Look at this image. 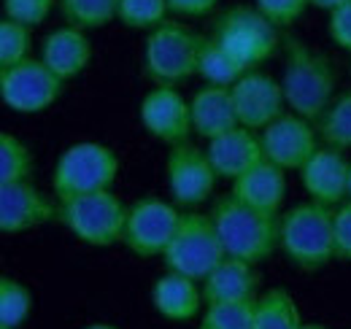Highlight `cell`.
<instances>
[{
	"label": "cell",
	"instance_id": "obj_1",
	"mask_svg": "<svg viewBox=\"0 0 351 329\" xmlns=\"http://www.w3.org/2000/svg\"><path fill=\"white\" fill-rule=\"evenodd\" d=\"M281 49H284L281 86L287 95V106L289 111L316 122L338 95L335 65L324 51L313 49L298 36H284Z\"/></svg>",
	"mask_w": 351,
	"mask_h": 329
},
{
	"label": "cell",
	"instance_id": "obj_2",
	"mask_svg": "<svg viewBox=\"0 0 351 329\" xmlns=\"http://www.w3.org/2000/svg\"><path fill=\"white\" fill-rule=\"evenodd\" d=\"M208 213L217 224L227 256L263 265L278 251L281 213H267L260 208L246 206L232 195L217 197Z\"/></svg>",
	"mask_w": 351,
	"mask_h": 329
},
{
	"label": "cell",
	"instance_id": "obj_3",
	"mask_svg": "<svg viewBox=\"0 0 351 329\" xmlns=\"http://www.w3.org/2000/svg\"><path fill=\"white\" fill-rule=\"evenodd\" d=\"M332 210L313 200L281 213L278 251L300 273H319L335 262V230Z\"/></svg>",
	"mask_w": 351,
	"mask_h": 329
},
{
	"label": "cell",
	"instance_id": "obj_4",
	"mask_svg": "<svg viewBox=\"0 0 351 329\" xmlns=\"http://www.w3.org/2000/svg\"><path fill=\"white\" fill-rule=\"evenodd\" d=\"M57 221L84 246H122L128 206L111 189H100L79 197L57 200Z\"/></svg>",
	"mask_w": 351,
	"mask_h": 329
},
{
	"label": "cell",
	"instance_id": "obj_5",
	"mask_svg": "<svg viewBox=\"0 0 351 329\" xmlns=\"http://www.w3.org/2000/svg\"><path fill=\"white\" fill-rule=\"evenodd\" d=\"M203 38L206 36L168 19L165 25H160L146 36L141 57L143 76L154 86H178L186 79L197 76Z\"/></svg>",
	"mask_w": 351,
	"mask_h": 329
},
{
	"label": "cell",
	"instance_id": "obj_6",
	"mask_svg": "<svg viewBox=\"0 0 351 329\" xmlns=\"http://www.w3.org/2000/svg\"><path fill=\"white\" fill-rule=\"evenodd\" d=\"M214 41H219L230 54H235L246 68L265 65L281 46V30L265 16L252 3H235L217 14L211 33Z\"/></svg>",
	"mask_w": 351,
	"mask_h": 329
},
{
	"label": "cell",
	"instance_id": "obj_7",
	"mask_svg": "<svg viewBox=\"0 0 351 329\" xmlns=\"http://www.w3.org/2000/svg\"><path fill=\"white\" fill-rule=\"evenodd\" d=\"M119 175V157L111 146L97 141L71 143L54 162L51 170V192L57 200L79 197L89 192L111 189Z\"/></svg>",
	"mask_w": 351,
	"mask_h": 329
},
{
	"label": "cell",
	"instance_id": "obj_8",
	"mask_svg": "<svg viewBox=\"0 0 351 329\" xmlns=\"http://www.w3.org/2000/svg\"><path fill=\"white\" fill-rule=\"evenodd\" d=\"M224 256H227V251H224V243L217 232L211 213L184 210L173 241L162 254V262L168 270L189 276L195 281H203Z\"/></svg>",
	"mask_w": 351,
	"mask_h": 329
},
{
	"label": "cell",
	"instance_id": "obj_9",
	"mask_svg": "<svg viewBox=\"0 0 351 329\" xmlns=\"http://www.w3.org/2000/svg\"><path fill=\"white\" fill-rule=\"evenodd\" d=\"M181 213L184 210L176 203H165L162 197H154V195L138 197L128 206L122 246L141 259L162 256L178 230Z\"/></svg>",
	"mask_w": 351,
	"mask_h": 329
},
{
	"label": "cell",
	"instance_id": "obj_10",
	"mask_svg": "<svg viewBox=\"0 0 351 329\" xmlns=\"http://www.w3.org/2000/svg\"><path fill=\"white\" fill-rule=\"evenodd\" d=\"M65 82L54 76L41 57H27L0 71V100L14 114H44L60 97Z\"/></svg>",
	"mask_w": 351,
	"mask_h": 329
},
{
	"label": "cell",
	"instance_id": "obj_11",
	"mask_svg": "<svg viewBox=\"0 0 351 329\" xmlns=\"http://www.w3.org/2000/svg\"><path fill=\"white\" fill-rule=\"evenodd\" d=\"M219 175L208 160L206 149L184 141L168 149L165 157V184L171 200L181 210H197L203 203L211 200Z\"/></svg>",
	"mask_w": 351,
	"mask_h": 329
},
{
	"label": "cell",
	"instance_id": "obj_12",
	"mask_svg": "<svg viewBox=\"0 0 351 329\" xmlns=\"http://www.w3.org/2000/svg\"><path fill=\"white\" fill-rule=\"evenodd\" d=\"M230 95H232V106L238 114V124L254 132H263L267 124H273L278 117L289 111L281 82L260 68L246 71L230 86Z\"/></svg>",
	"mask_w": 351,
	"mask_h": 329
},
{
	"label": "cell",
	"instance_id": "obj_13",
	"mask_svg": "<svg viewBox=\"0 0 351 329\" xmlns=\"http://www.w3.org/2000/svg\"><path fill=\"white\" fill-rule=\"evenodd\" d=\"M138 122L160 143H184L192 130V106L178 86H152L138 103Z\"/></svg>",
	"mask_w": 351,
	"mask_h": 329
},
{
	"label": "cell",
	"instance_id": "obj_14",
	"mask_svg": "<svg viewBox=\"0 0 351 329\" xmlns=\"http://www.w3.org/2000/svg\"><path fill=\"white\" fill-rule=\"evenodd\" d=\"M260 138H263L265 160L284 167L287 173L300 170L313 157V151L319 149L316 124L300 114H295V111H287L273 124H267L260 132Z\"/></svg>",
	"mask_w": 351,
	"mask_h": 329
},
{
	"label": "cell",
	"instance_id": "obj_15",
	"mask_svg": "<svg viewBox=\"0 0 351 329\" xmlns=\"http://www.w3.org/2000/svg\"><path fill=\"white\" fill-rule=\"evenodd\" d=\"M57 221V203L33 181L0 184V230L5 235L30 232Z\"/></svg>",
	"mask_w": 351,
	"mask_h": 329
},
{
	"label": "cell",
	"instance_id": "obj_16",
	"mask_svg": "<svg viewBox=\"0 0 351 329\" xmlns=\"http://www.w3.org/2000/svg\"><path fill=\"white\" fill-rule=\"evenodd\" d=\"M349 175H351V160L341 149L332 146H319L313 157L300 167V181L306 195L327 208H338L349 200Z\"/></svg>",
	"mask_w": 351,
	"mask_h": 329
},
{
	"label": "cell",
	"instance_id": "obj_17",
	"mask_svg": "<svg viewBox=\"0 0 351 329\" xmlns=\"http://www.w3.org/2000/svg\"><path fill=\"white\" fill-rule=\"evenodd\" d=\"M38 57L46 62V68L60 76L62 82L79 79L92 62V41L87 38V30H79L73 25H60L51 33H46Z\"/></svg>",
	"mask_w": 351,
	"mask_h": 329
},
{
	"label": "cell",
	"instance_id": "obj_18",
	"mask_svg": "<svg viewBox=\"0 0 351 329\" xmlns=\"http://www.w3.org/2000/svg\"><path fill=\"white\" fill-rule=\"evenodd\" d=\"M206 154L214 164L217 175L232 184L238 175H243L246 170H252L254 164H260L265 160L263 138H260V132L238 124L219 138L208 141Z\"/></svg>",
	"mask_w": 351,
	"mask_h": 329
},
{
	"label": "cell",
	"instance_id": "obj_19",
	"mask_svg": "<svg viewBox=\"0 0 351 329\" xmlns=\"http://www.w3.org/2000/svg\"><path fill=\"white\" fill-rule=\"evenodd\" d=\"M260 270L252 262L224 256L219 265L200 281L206 305L211 302H254L260 297Z\"/></svg>",
	"mask_w": 351,
	"mask_h": 329
},
{
	"label": "cell",
	"instance_id": "obj_20",
	"mask_svg": "<svg viewBox=\"0 0 351 329\" xmlns=\"http://www.w3.org/2000/svg\"><path fill=\"white\" fill-rule=\"evenodd\" d=\"M152 305L165 321H176V324L192 321L200 313V308L206 305L203 287H200V281H195L189 276L165 270L152 287Z\"/></svg>",
	"mask_w": 351,
	"mask_h": 329
},
{
	"label": "cell",
	"instance_id": "obj_21",
	"mask_svg": "<svg viewBox=\"0 0 351 329\" xmlns=\"http://www.w3.org/2000/svg\"><path fill=\"white\" fill-rule=\"evenodd\" d=\"M230 195L252 208L281 213V206L287 200V170L273 164L270 160H263L232 181Z\"/></svg>",
	"mask_w": 351,
	"mask_h": 329
},
{
	"label": "cell",
	"instance_id": "obj_22",
	"mask_svg": "<svg viewBox=\"0 0 351 329\" xmlns=\"http://www.w3.org/2000/svg\"><path fill=\"white\" fill-rule=\"evenodd\" d=\"M189 106H192V130L206 143L238 127V114L232 106L230 86L206 84L189 97Z\"/></svg>",
	"mask_w": 351,
	"mask_h": 329
},
{
	"label": "cell",
	"instance_id": "obj_23",
	"mask_svg": "<svg viewBox=\"0 0 351 329\" xmlns=\"http://www.w3.org/2000/svg\"><path fill=\"white\" fill-rule=\"evenodd\" d=\"M300 308L292 291L284 287H273L263 291L254 302V324L252 329H300Z\"/></svg>",
	"mask_w": 351,
	"mask_h": 329
},
{
	"label": "cell",
	"instance_id": "obj_24",
	"mask_svg": "<svg viewBox=\"0 0 351 329\" xmlns=\"http://www.w3.org/2000/svg\"><path fill=\"white\" fill-rule=\"evenodd\" d=\"M246 71V68L235 54H230L219 41H214L211 36L203 38L200 46V60H197V76L203 84H214V86H232Z\"/></svg>",
	"mask_w": 351,
	"mask_h": 329
},
{
	"label": "cell",
	"instance_id": "obj_25",
	"mask_svg": "<svg viewBox=\"0 0 351 329\" xmlns=\"http://www.w3.org/2000/svg\"><path fill=\"white\" fill-rule=\"evenodd\" d=\"M313 124L324 146H332L341 151L351 149V89L338 92Z\"/></svg>",
	"mask_w": 351,
	"mask_h": 329
},
{
	"label": "cell",
	"instance_id": "obj_26",
	"mask_svg": "<svg viewBox=\"0 0 351 329\" xmlns=\"http://www.w3.org/2000/svg\"><path fill=\"white\" fill-rule=\"evenodd\" d=\"M57 8L65 25H73L89 33V30H100L117 22L119 0H57Z\"/></svg>",
	"mask_w": 351,
	"mask_h": 329
},
{
	"label": "cell",
	"instance_id": "obj_27",
	"mask_svg": "<svg viewBox=\"0 0 351 329\" xmlns=\"http://www.w3.org/2000/svg\"><path fill=\"white\" fill-rule=\"evenodd\" d=\"M33 173L36 157L30 146L11 132H0V184L33 181Z\"/></svg>",
	"mask_w": 351,
	"mask_h": 329
},
{
	"label": "cell",
	"instance_id": "obj_28",
	"mask_svg": "<svg viewBox=\"0 0 351 329\" xmlns=\"http://www.w3.org/2000/svg\"><path fill=\"white\" fill-rule=\"evenodd\" d=\"M33 310V291L22 281L3 276L0 278V329H19Z\"/></svg>",
	"mask_w": 351,
	"mask_h": 329
},
{
	"label": "cell",
	"instance_id": "obj_29",
	"mask_svg": "<svg viewBox=\"0 0 351 329\" xmlns=\"http://www.w3.org/2000/svg\"><path fill=\"white\" fill-rule=\"evenodd\" d=\"M168 0H119V14L117 22H122L130 30H157L160 25L168 22Z\"/></svg>",
	"mask_w": 351,
	"mask_h": 329
},
{
	"label": "cell",
	"instance_id": "obj_30",
	"mask_svg": "<svg viewBox=\"0 0 351 329\" xmlns=\"http://www.w3.org/2000/svg\"><path fill=\"white\" fill-rule=\"evenodd\" d=\"M254 302H211L206 305L197 329H252Z\"/></svg>",
	"mask_w": 351,
	"mask_h": 329
},
{
	"label": "cell",
	"instance_id": "obj_31",
	"mask_svg": "<svg viewBox=\"0 0 351 329\" xmlns=\"http://www.w3.org/2000/svg\"><path fill=\"white\" fill-rule=\"evenodd\" d=\"M33 27L14 22V19H0V71L3 68H14L22 60L33 57Z\"/></svg>",
	"mask_w": 351,
	"mask_h": 329
},
{
	"label": "cell",
	"instance_id": "obj_32",
	"mask_svg": "<svg viewBox=\"0 0 351 329\" xmlns=\"http://www.w3.org/2000/svg\"><path fill=\"white\" fill-rule=\"evenodd\" d=\"M54 5L57 0H3V16L36 30L49 19Z\"/></svg>",
	"mask_w": 351,
	"mask_h": 329
},
{
	"label": "cell",
	"instance_id": "obj_33",
	"mask_svg": "<svg viewBox=\"0 0 351 329\" xmlns=\"http://www.w3.org/2000/svg\"><path fill=\"white\" fill-rule=\"evenodd\" d=\"M254 5L278 30H287L311 8V0H254Z\"/></svg>",
	"mask_w": 351,
	"mask_h": 329
},
{
	"label": "cell",
	"instance_id": "obj_34",
	"mask_svg": "<svg viewBox=\"0 0 351 329\" xmlns=\"http://www.w3.org/2000/svg\"><path fill=\"white\" fill-rule=\"evenodd\" d=\"M332 230H335V259L351 262V200L332 210Z\"/></svg>",
	"mask_w": 351,
	"mask_h": 329
},
{
	"label": "cell",
	"instance_id": "obj_35",
	"mask_svg": "<svg viewBox=\"0 0 351 329\" xmlns=\"http://www.w3.org/2000/svg\"><path fill=\"white\" fill-rule=\"evenodd\" d=\"M327 33H330V41L335 43L338 49H343V51L351 54V0L343 3V5H338L335 11H330Z\"/></svg>",
	"mask_w": 351,
	"mask_h": 329
},
{
	"label": "cell",
	"instance_id": "obj_36",
	"mask_svg": "<svg viewBox=\"0 0 351 329\" xmlns=\"http://www.w3.org/2000/svg\"><path fill=\"white\" fill-rule=\"evenodd\" d=\"M219 0H168V8L176 16H208L211 11H217Z\"/></svg>",
	"mask_w": 351,
	"mask_h": 329
},
{
	"label": "cell",
	"instance_id": "obj_37",
	"mask_svg": "<svg viewBox=\"0 0 351 329\" xmlns=\"http://www.w3.org/2000/svg\"><path fill=\"white\" fill-rule=\"evenodd\" d=\"M343 3H349V0H311V5H313V8H322V11H327V14H330V11H335V8H338V5H343Z\"/></svg>",
	"mask_w": 351,
	"mask_h": 329
},
{
	"label": "cell",
	"instance_id": "obj_38",
	"mask_svg": "<svg viewBox=\"0 0 351 329\" xmlns=\"http://www.w3.org/2000/svg\"><path fill=\"white\" fill-rule=\"evenodd\" d=\"M84 329H119V327H114V324H106V321H97V324H87Z\"/></svg>",
	"mask_w": 351,
	"mask_h": 329
},
{
	"label": "cell",
	"instance_id": "obj_39",
	"mask_svg": "<svg viewBox=\"0 0 351 329\" xmlns=\"http://www.w3.org/2000/svg\"><path fill=\"white\" fill-rule=\"evenodd\" d=\"M300 329H327V327H324V324H316V321H303Z\"/></svg>",
	"mask_w": 351,
	"mask_h": 329
},
{
	"label": "cell",
	"instance_id": "obj_40",
	"mask_svg": "<svg viewBox=\"0 0 351 329\" xmlns=\"http://www.w3.org/2000/svg\"><path fill=\"white\" fill-rule=\"evenodd\" d=\"M349 200H351V175H349Z\"/></svg>",
	"mask_w": 351,
	"mask_h": 329
},
{
	"label": "cell",
	"instance_id": "obj_41",
	"mask_svg": "<svg viewBox=\"0 0 351 329\" xmlns=\"http://www.w3.org/2000/svg\"><path fill=\"white\" fill-rule=\"evenodd\" d=\"M349 65H351V62H349Z\"/></svg>",
	"mask_w": 351,
	"mask_h": 329
}]
</instances>
